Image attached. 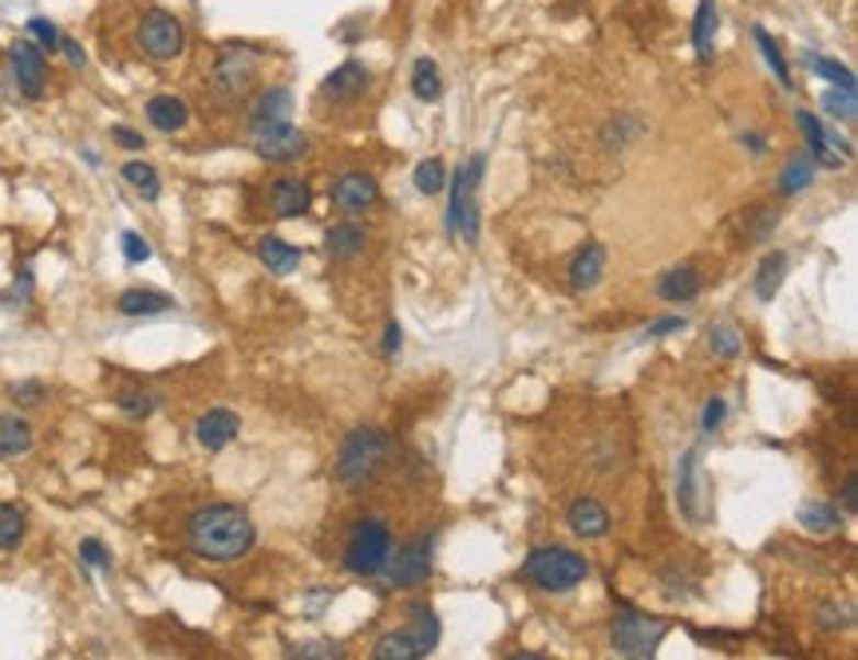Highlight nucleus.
<instances>
[{
    "instance_id": "1",
    "label": "nucleus",
    "mask_w": 858,
    "mask_h": 660,
    "mask_svg": "<svg viewBox=\"0 0 858 660\" xmlns=\"http://www.w3.org/2000/svg\"><path fill=\"white\" fill-rule=\"evenodd\" d=\"M254 518L234 503H210L187 523V546L194 558L226 566L254 550Z\"/></svg>"
},
{
    "instance_id": "2",
    "label": "nucleus",
    "mask_w": 858,
    "mask_h": 660,
    "mask_svg": "<svg viewBox=\"0 0 858 660\" xmlns=\"http://www.w3.org/2000/svg\"><path fill=\"white\" fill-rule=\"evenodd\" d=\"M388 455H392V439L376 427H360L341 444V455H336V479L345 486H360L368 479L388 467Z\"/></svg>"
},
{
    "instance_id": "3",
    "label": "nucleus",
    "mask_w": 858,
    "mask_h": 660,
    "mask_svg": "<svg viewBox=\"0 0 858 660\" xmlns=\"http://www.w3.org/2000/svg\"><path fill=\"white\" fill-rule=\"evenodd\" d=\"M523 578L546 593H566L590 578V562L582 553L566 550V546H543L523 562Z\"/></svg>"
},
{
    "instance_id": "4",
    "label": "nucleus",
    "mask_w": 858,
    "mask_h": 660,
    "mask_svg": "<svg viewBox=\"0 0 858 660\" xmlns=\"http://www.w3.org/2000/svg\"><path fill=\"white\" fill-rule=\"evenodd\" d=\"M388 558H392V530L376 518L356 523L345 538V553H341V566L356 578H376L385 573Z\"/></svg>"
},
{
    "instance_id": "5",
    "label": "nucleus",
    "mask_w": 858,
    "mask_h": 660,
    "mask_svg": "<svg viewBox=\"0 0 858 660\" xmlns=\"http://www.w3.org/2000/svg\"><path fill=\"white\" fill-rule=\"evenodd\" d=\"M665 633H669V622L649 617V613H637V609H617L610 622L613 649L629 660H649L653 652L661 649Z\"/></svg>"
},
{
    "instance_id": "6",
    "label": "nucleus",
    "mask_w": 858,
    "mask_h": 660,
    "mask_svg": "<svg viewBox=\"0 0 858 660\" xmlns=\"http://www.w3.org/2000/svg\"><path fill=\"white\" fill-rule=\"evenodd\" d=\"M483 170H487V158L475 155L471 163L455 170V178H452V210H447V226H452V234L464 237L467 246L479 242V198H475V190H479V182H483Z\"/></svg>"
},
{
    "instance_id": "7",
    "label": "nucleus",
    "mask_w": 858,
    "mask_h": 660,
    "mask_svg": "<svg viewBox=\"0 0 858 660\" xmlns=\"http://www.w3.org/2000/svg\"><path fill=\"white\" fill-rule=\"evenodd\" d=\"M412 617H415L412 629L388 633V637H380L372 645L376 660H424L439 645V622H435V613L427 605H415Z\"/></svg>"
},
{
    "instance_id": "8",
    "label": "nucleus",
    "mask_w": 858,
    "mask_h": 660,
    "mask_svg": "<svg viewBox=\"0 0 858 660\" xmlns=\"http://www.w3.org/2000/svg\"><path fill=\"white\" fill-rule=\"evenodd\" d=\"M135 40H138V52H143L147 59H155V64H170V59H178L182 56V48H187L182 20H178L175 12H163V9L143 12Z\"/></svg>"
},
{
    "instance_id": "9",
    "label": "nucleus",
    "mask_w": 858,
    "mask_h": 660,
    "mask_svg": "<svg viewBox=\"0 0 858 660\" xmlns=\"http://www.w3.org/2000/svg\"><path fill=\"white\" fill-rule=\"evenodd\" d=\"M257 83V52L222 48L210 64V88L222 99H242Z\"/></svg>"
},
{
    "instance_id": "10",
    "label": "nucleus",
    "mask_w": 858,
    "mask_h": 660,
    "mask_svg": "<svg viewBox=\"0 0 858 660\" xmlns=\"http://www.w3.org/2000/svg\"><path fill=\"white\" fill-rule=\"evenodd\" d=\"M9 68L12 79H16L20 96L40 99L48 91V59H44V48L36 40H16L9 48Z\"/></svg>"
},
{
    "instance_id": "11",
    "label": "nucleus",
    "mask_w": 858,
    "mask_h": 660,
    "mask_svg": "<svg viewBox=\"0 0 858 660\" xmlns=\"http://www.w3.org/2000/svg\"><path fill=\"white\" fill-rule=\"evenodd\" d=\"M254 150L266 163H277V167H286V163H297V158L309 150V138L293 127V123H269V127H254Z\"/></svg>"
},
{
    "instance_id": "12",
    "label": "nucleus",
    "mask_w": 858,
    "mask_h": 660,
    "mask_svg": "<svg viewBox=\"0 0 858 660\" xmlns=\"http://www.w3.org/2000/svg\"><path fill=\"white\" fill-rule=\"evenodd\" d=\"M385 573H388V585H395V590L424 585L427 573H432V542H427V538H415V542L400 546L395 558H388Z\"/></svg>"
},
{
    "instance_id": "13",
    "label": "nucleus",
    "mask_w": 858,
    "mask_h": 660,
    "mask_svg": "<svg viewBox=\"0 0 858 660\" xmlns=\"http://www.w3.org/2000/svg\"><path fill=\"white\" fill-rule=\"evenodd\" d=\"M380 198V187H376V178L365 175V170H348V175L336 178L333 187V206L345 210V214H360L368 210Z\"/></svg>"
},
{
    "instance_id": "14",
    "label": "nucleus",
    "mask_w": 858,
    "mask_h": 660,
    "mask_svg": "<svg viewBox=\"0 0 858 660\" xmlns=\"http://www.w3.org/2000/svg\"><path fill=\"white\" fill-rule=\"evenodd\" d=\"M237 432H242V420H237L230 407H214V412H207L194 424V439L207 447V451H222L226 444H234Z\"/></svg>"
},
{
    "instance_id": "15",
    "label": "nucleus",
    "mask_w": 858,
    "mask_h": 660,
    "mask_svg": "<svg viewBox=\"0 0 858 660\" xmlns=\"http://www.w3.org/2000/svg\"><path fill=\"white\" fill-rule=\"evenodd\" d=\"M309 206H313V190L305 178H277L269 187V210L277 217H301Z\"/></svg>"
},
{
    "instance_id": "16",
    "label": "nucleus",
    "mask_w": 858,
    "mask_h": 660,
    "mask_svg": "<svg viewBox=\"0 0 858 660\" xmlns=\"http://www.w3.org/2000/svg\"><path fill=\"white\" fill-rule=\"evenodd\" d=\"M566 523H570V530L578 534V538H605L610 534V511H605L598 499H578V503H570V511H566Z\"/></svg>"
},
{
    "instance_id": "17",
    "label": "nucleus",
    "mask_w": 858,
    "mask_h": 660,
    "mask_svg": "<svg viewBox=\"0 0 858 660\" xmlns=\"http://www.w3.org/2000/svg\"><path fill=\"white\" fill-rule=\"evenodd\" d=\"M147 123L163 135H178V131L190 123V108L187 99L178 96H151L147 99Z\"/></svg>"
},
{
    "instance_id": "18",
    "label": "nucleus",
    "mask_w": 858,
    "mask_h": 660,
    "mask_svg": "<svg viewBox=\"0 0 858 660\" xmlns=\"http://www.w3.org/2000/svg\"><path fill=\"white\" fill-rule=\"evenodd\" d=\"M365 88H368L365 64L348 59V64H341V68H336L333 76H328L325 83H321V96L333 99V103H348V99H356Z\"/></svg>"
},
{
    "instance_id": "19",
    "label": "nucleus",
    "mask_w": 858,
    "mask_h": 660,
    "mask_svg": "<svg viewBox=\"0 0 858 660\" xmlns=\"http://www.w3.org/2000/svg\"><path fill=\"white\" fill-rule=\"evenodd\" d=\"M293 115V91L289 88H266L257 96L249 111V127H269V123H289Z\"/></svg>"
},
{
    "instance_id": "20",
    "label": "nucleus",
    "mask_w": 858,
    "mask_h": 660,
    "mask_svg": "<svg viewBox=\"0 0 858 660\" xmlns=\"http://www.w3.org/2000/svg\"><path fill=\"white\" fill-rule=\"evenodd\" d=\"M602 273H605V246L590 242V246L578 249V257L570 261V289L573 293H586V289H593L602 281Z\"/></svg>"
},
{
    "instance_id": "21",
    "label": "nucleus",
    "mask_w": 858,
    "mask_h": 660,
    "mask_svg": "<svg viewBox=\"0 0 858 660\" xmlns=\"http://www.w3.org/2000/svg\"><path fill=\"white\" fill-rule=\"evenodd\" d=\"M257 257H261V266H266L269 273H293V269L301 266V249L289 246L286 237H277V234L257 237Z\"/></svg>"
},
{
    "instance_id": "22",
    "label": "nucleus",
    "mask_w": 858,
    "mask_h": 660,
    "mask_svg": "<svg viewBox=\"0 0 858 660\" xmlns=\"http://www.w3.org/2000/svg\"><path fill=\"white\" fill-rule=\"evenodd\" d=\"M677 503L689 518H701V474H697V455L684 451L677 467Z\"/></svg>"
},
{
    "instance_id": "23",
    "label": "nucleus",
    "mask_w": 858,
    "mask_h": 660,
    "mask_svg": "<svg viewBox=\"0 0 858 660\" xmlns=\"http://www.w3.org/2000/svg\"><path fill=\"white\" fill-rule=\"evenodd\" d=\"M167 309H175V297L155 293V289H127L119 297V313L123 316H155L167 313Z\"/></svg>"
},
{
    "instance_id": "24",
    "label": "nucleus",
    "mask_w": 858,
    "mask_h": 660,
    "mask_svg": "<svg viewBox=\"0 0 858 660\" xmlns=\"http://www.w3.org/2000/svg\"><path fill=\"white\" fill-rule=\"evenodd\" d=\"M800 127H803V135H807V155L815 158L820 167H839L843 155L827 143V131H823L820 119L811 115V111H800Z\"/></svg>"
},
{
    "instance_id": "25",
    "label": "nucleus",
    "mask_w": 858,
    "mask_h": 660,
    "mask_svg": "<svg viewBox=\"0 0 858 660\" xmlns=\"http://www.w3.org/2000/svg\"><path fill=\"white\" fill-rule=\"evenodd\" d=\"M697 293H701V273L692 266L669 269V273L657 281V297H661V301H692Z\"/></svg>"
},
{
    "instance_id": "26",
    "label": "nucleus",
    "mask_w": 858,
    "mask_h": 660,
    "mask_svg": "<svg viewBox=\"0 0 858 660\" xmlns=\"http://www.w3.org/2000/svg\"><path fill=\"white\" fill-rule=\"evenodd\" d=\"M716 20H721L716 4H712V0H701V4H697V20H692V44H697V59H701V64H709V59H712V44H716Z\"/></svg>"
},
{
    "instance_id": "27",
    "label": "nucleus",
    "mask_w": 858,
    "mask_h": 660,
    "mask_svg": "<svg viewBox=\"0 0 858 660\" xmlns=\"http://www.w3.org/2000/svg\"><path fill=\"white\" fill-rule=\"evenodd\" d=\"M325 249H328V257L345 261V257H353V254H360V249H365V230L356 226V222H341V226H328Z\"/></svg>"
},
{
    "instance_id": "28",
    "label": "nucleus",
    "mask_w": 858,
    "mask_h": 660,
    "mask_svg": "<svg viewBox=\"0 0 858 660\" xmlns=\"http://www.w3.org/2000/svg\"><path fill=\"white\" fill-rule=\"evenodd\" d=\"M32 447V427L20 415H0V459H16Z\"/></svg>"
},
{
    "instance_id": "29",
    "label": "nucleus",
    "mask_w": 858,
    "mask_h": 660,
    "mask_svg": "<svg viewBox=\"0 0 858 660\" xmlns=\"http://www.w3.org/2000/svg\"><path fill=\"white\" fill-rule=\"evenodd\" d=\"M24 530H29V518L24 511L12 503H0V553L4 550H16L24 542Z\"/></svg>"
},
{
    "instance_id": "30",
    "label": "nucleus",
    "mask_w": 858,
    "mask_h": 660,
    "mask_svg": "<svg viewBox=\"0 0 858 660\" xmlns=\"http://www.w3.org/2000/svg\"><path fill=\"white\" fill-rule=\"evenodd\" d=\"M412 91H415V99H424V103H435V99L444 96V79H439V68H435L432 59H415Z\"/></svg>"
},
{
    "instance_id": "31",
    "label": "nucleus",
    "mask_w": 858,
    "mask_h": 660,
    "mask_svg": "<svg viewBox=\"0 0 858 660\" xmlns=\"http://www.w3.org/2000/svg\"><path fill=\"white\" fill-rule=\"evenodd\" d=\"M811 178H815V158H811L807 150H800V155H795L788 167H783L780 190H783V194H800L803 187H811Z\"/></svg>"
},
{
    "instance_id": "32",
    "label": "nucleus",
    "mask_w": 858,
    "mask_h": 660,
    "mask_svg": "<svg viewBox=\"0 0 858 660\" xmlns=\"http://www.w3.org/2000/svg\"><path fill=\"white\" fill-rule=\"evenodd\" d=\"M123 178H127V187L138 190V194L147 198V202H155L158 194H163V182H158V170L151 167V163H127L123 167Z\"/></svg>"
},
{
    "instance_id": "33",
    "label": "nucleus",
    "mask_w": 858,
    "mask_h": 660,
    "mask_svg": "<svg viewBox=\"0 0 858 660\" xmlns=\"http://www.w3.org/2000/svg\"><path fill=\"white\" fill-rule=\"evenodd\" d=\"M783 273H788V257L771 254L768 261L760 266V277H756V297H760V301H771V297H776V289H780Z\"/></svg>"
},
{
    "instance_id": "34",
    "label": "nucleus",
    "mask_w": 858,
    "mask_h": 660,
    "mask_svg": "<svg viewBox=\"0 0 858 660\" xmlns=\"http://www.w3.org/2000/svg\"><path fill=\"white\" fill-rule=\"evenodd\" d=\"M800 523L807 526L811 534H831L839 526V511L827 503H803L800 506Z\"/></svg>"
},
{
    "instance_id": "35",
    "label": "nucleus",
    "mask_w": 858,
    "mask_h": 660,
    "mask_svg": "<svg viewBox=\"0 0 858 660\" xmlns=\"http://www.w3.org/2000/svg\"><path fill=\"white\" fill-rule=\"evenodd\" d=\"M447 187V170H444V163L439 158H424L420 167H415V190L420 194H439V190Z\"/></svg>"
},
{
    "instance_id": "36",
    "label": "nucleus",
    "mask_w": 858,
    "mask_h": 660,
    "mask_svg": "<svg viewBox=\"0 0 858 660\" xmlns=\"http://www.w3.org/2000/svg\"><path fill=\"white\" fill-rule=\"evenodd\" d=\"M709 348L716 356H724V360H736V356L744 353V340L732 325H716V328H709Z\"/></svg>"
},
{
    "instance_id": "37",
    "label": "nucleus",
    "mask_w": 858,
    "mask_h": 660,
    "mask_svg": "<svg viewBox=\"0 0 858 660\" xmlns=\"http://www.w3.org/2000/svg\"><path fill=\"white\" fill-rule=\"evenodd\" d=\"M807 64H811V71H820L823 79H831L835 88H847V91H855V71L850 68H843L839 59H827V56H807Z\"/></svg>"
},
{
    "instance_id": "38",
    "label": "nucleus",
    "mask_w": 858,
    "mask_h": 660,
    "mask_svg": "<svg viewBox=\"0 0 858 660\" xmlns=\"http://www.w3.org/2000/svg\"><path fill=\"white\" fill-rule=\"evenodd\" d=\"M751 36H756V44H760V48H764V59H768V64H771V71H776V79H780L783 88H795V83H791V71H788V64H783V52H780V44H776V40H771V36H768V32H764V29H756V32H751Z\"/></svg>"
},
{
    "instance_id": "39",
    "label": "nucleus",
    "mask_w": 858,
    "mask_h": 660,
    "mask_svg": "<svg viewBox=\"0 0 858 660\" xmlns=\"http://www.w3.org/2000/svg\"><path fill=\"white\" fill-rule=\"evenodd\" d=\"M823 108L831 111L835 119H843V123H855L858 119V103H855V91L839 88V91H827L823 96Z\"/></svg>"
},
{
    "instance_id": "40",
    "label": "nucleus",
    "mask_w": 858,
    "mask_h": 660,
    "mask_svg": "<svg viewBox=\"0 0 858 660\" xmlns=\"http://www.w3.org/2000/svg\"><path fill=\"white\" fill-rule=\"evenodd\" d=\"M29 36L36 40V44H40L44 52H56V48H59L56 24H52V20H44V16H32V20H29Z\"/></svg>"
},
{
    "instance_id": "41",
    "label": "nucleus",
    "mask_w": 858,
    "mask_h": 660,
    "mask_svg": "<svg viewBox=\"0 0 858 660\" xmlns=\"http://www.w3.org/2000/svg\"><path fill=\"white\" fill-rule=\"evenodd\" d=\"M119 407L127 415H135V420H143V415H151L158 407V400L151 392H123L119 395Z\"/></svg>"
},
{
    "instance_id": "42",
    "label": "nucleus",
    "mask_w": 858,
    "mask_h": 660,
    "mask_svg": "<svg viewBox=\"0 0 858 660\" xmlns=\"http://www.w3.org/2000/svg\"><path fill=\"white\" fill-rule=\"evenodd\" d=\"M79 558H83L91 570H111L108 550H103V542H96V538H83V542H79Z\"/></svg>"
},
{
    "instance_id": "43",
    "label": "nucleus",
    "mask_w": 858,
    "mask_h": 660,
    "mask_svg": "<svg viewBox=\"0 0 858 660\" xmlns=\"http://www.w3.org/2000/svg\"><path fill=\"white\" fill-rule=\"evenodd\" d=\"M12 400H16L20 407H36L40 400H44V384H36V380H24V384L12 388Z\"/></svg>"
},
{
    "instance_id": "44",
    "label": "nucleus",
    "mask_w": 858,
    "mask_h": 660,
    "mask_svg": "<svg viewBox=\"0 0 858 660\" xmlns=\"http://www.w3.org/2000/svg\"><path fill=\"white\" fill-rule=\"evenodd\" d=\"M123 257H127L131 266H138V261H147L151 257V246L138 234H123Z\"/></svg>"
},
{
    "instance_id": "45",
    "label": "nucleus",
    "mask_w": 858,
    "mask_h": 660,
    "mask_svg": "<svg viewBox=\"0 0 858 660\" xmlns=\"http://www.w3.org/2000/svg\"><path fill=\"white\" fill-rule=\"evenodd\" d=\"M111 138H115L123 150H143V147H147V143H143V135H138V131H131V127H111Z\"/></svg>"
},
{
    "instance_id": "46",
    "label": "nucleus",
    "mask_w": 858,
    "mask_h": 660,
    "mask_svg": "<svg viewBox=\"0 0 858 660\" xmlns=\"http://www.w3.org/2000/svg\"><path fill=\"white\" fill-rule=\"evenodd\" d=\"M289 657H341V652H336V645H328V641H313V645H297Z\"/></svg>"
},
{
    "instance_id": "47",
    "label": "nucleus",
    "mask_w": 858,
    "mask_h": 660,
    "mask_svg": "<svg viewBox=\"0 0 858 660\" xmlns=\"http://www.w3.org/2000/svg\"><path fill=\"white\" fill-rule=\"evenodd\" d=\"M724 412H728V407H724V400H709V407H704V420H701L704 432H716V427L724 424Z\"/></svg>"
},
{
    "instance_id": "48",
    "label": "nucleus",
    "mask_w": 858,
    "mask_h": 660,
    "mask_svg": "<svg viewBox=\"0 0 858 660\" xmlns=\"http://www.w3.org/2000/svg\"><path fill=\"white\" fill-rule=\"evenodd\" d=\"M684 321L681 316H665V321H653L649 325V336H665V333H681Z\"/></svg>"
},
{
    "instance_id": "49",
    "label": "nucleus",
    "mask_w": 858,
    "mask_h": 660,
    "mask_svg": "<svg viewBox=\"0 0 858 660\" xmlns=\"http://www.w3.org/2000/svg\"><path fill=\"white\" fill-rule=\"evenodd\" d=\"M59 48H64V56H68V59H71V64H76V68H83V64H88V56H83V48H79L76 40H68V36H59Z\"/></svg>"
},
{
    "instance_id": "50",
    "label": "nucleus",
    "mask_w": 858,
    "mask_h": 660,
    "mask_svg": "<svg viewBox=\"0 0 858 660\" xmlns=\"http://www.w3.org/2000/svg\"><path fill=\"white\" fill-rule=\"evenodd\" d=\"M858 483H855V479H847V483H843V503H847V511H855V506H858Z\"/></svg>"
},
{
    "instance_id": "51",
    "label": "nucleus",
    "mask_w": 858,
    "mask_h": 660,
    "mask_svg": "<svg viewBox=\"0 0 858 660\" xmlns=\"http://www.w3.org/2000/svg\"><path fill=\"white\" fill-rule=\"evenodd\" d=\"M395 348H400V325H388V333H385V353L392 356Z\"/></svg>"
}]
</instances>
